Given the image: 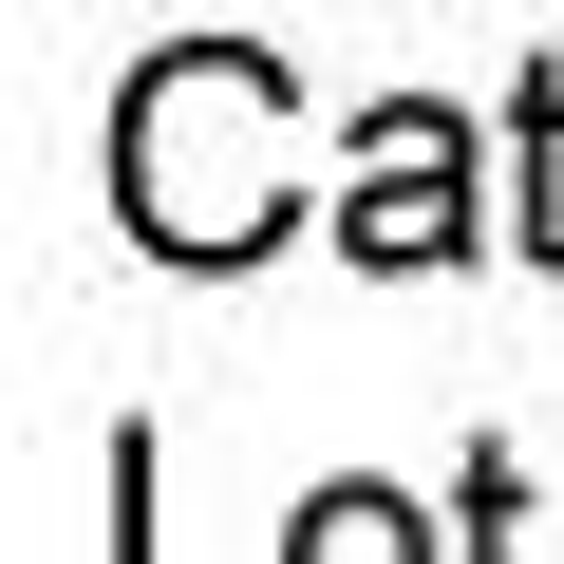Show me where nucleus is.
Returning a JSON list of instances; mask_svg holds the SVG:
<instances>
[{
    "label": "nucleus",
    "instance_id": "f257e3e1",
    "mask_svg": "<svg viewBox=\"0 0 564 564\" xmlns=\"http://www.w3.org/2000/svg\"><path fill=\"white\" fill-rule=\"evenodd\" d=\"M282 132H302L282 57H245V39L151 57L132 113H113V207H132V245H151V263H245V245H282V226H302Z\"/></svg>",
    "mask_w": 564,
    "mask_h": 564
},
{
    "label": "nucleus",
    "instance_id": "f03ea898",
    "mask_svg": "<svg viewBox=\"0 0 564 564\" xmlns=\"http://www.w3.org/2000/svg\"><path fill=\"white\" fill-rule=\"evenodd\" d=\"M339 245L358 263H470V132L433 95L358 113V188H339Z\"/></svg>",
    "mask_w": 564,
    "mask_h": 564
},
{
    "label": "nucleus",
    "instance_id": "7ed1b4c3",
    "mask_svg": "<svg viewBox=\"0 0 564 564\" xmlns=\"http://www.w3.org/2000/svg\"><path fill=\"white\" fill-rule=\"evenodd\" d=\"M282 564H433V508H414V489H302Z\"/></svg>",
    "mask_w": 564,
    "mask_h": 564
}]
</instances>
